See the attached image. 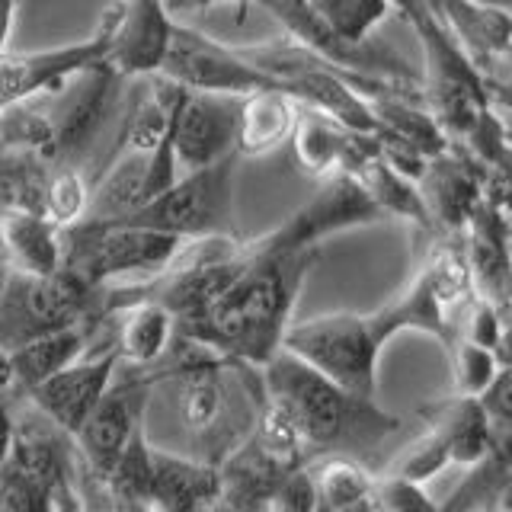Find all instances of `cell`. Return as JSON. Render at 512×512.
Here are the masks:
<instances>
[{"label":"cell","mask_w":512,"mask_h":512,"mask_svg":"<svg viewBox=\"0 0 512 512\" xmlns=\"http://www.w3.org/2000/svg\"><path fill=\"white\" fill-rule=\"evenodd\" d=\"M266 404L263 368L176 336L170 352L148 368V407L141 432L164 429L160 452L196 458L218 468L244 442Z\"/></svg>","instance_id":"6da1fadb"},{"label":"cell","mask_w":512,"mask_h":512,"mask_svg":"<svg viewBox=\"0 0 512 512\" xmlns=\"http://www.w3.org/2000/svg\"><path fill=\"white\" fill-rule=\"evenodd\" d=\"M244 256V269L228 292L199 320L176 330V336L263 368L282 349V336L292 327V308L320 250L272 253L253 237L244 240Z\"/></svg>","instance_id":"7a4b0ae2"},{"label":"cell","mask_w":512,"mask_h":512,"mask_svg":"<svg viewBox=\"0 0 512 512\" xmlns=\"http://www.w3.org/2000/svg\"><path fill=\"white\" fill-rule=\"evenodd\" d=\"M263 384L266 400L295 429L308 464L330 455L368 464V458L404 426L397 413L378 407V400L343 391L285 349L263 365Z\"/></svg>","instance_id":"3957f363"},{"label":"cell","mask_w":512,"mask_h":512,"mask_svg":"<svg viewBox=\"0 0 512 512\" xmlns=\"http://www.w3.org/2000/svg\"><path fill=\"white\" fill-rule=\"evenodd\" d=\"M391 7L410 23L423 52V103L439 122L452 144L468 141L484 122L493 103L487 90V77L480 74L471 58L442 23V16L426 0H391Z\"/></svg>","instance_id":"277c9868"},{"label":"cell","mask_w":512,"mask_h":512,"mask_svg":"<svg viewBox=\"0 0 512 512\" xmlns=\"http://www.w3.org/2000/svg\"><path fill=\"white\" fill-rule=\"evenodd\" d=\"M391 343L378 311H336L324 317L298 320L285 330L282 349L317 375L340 384L356 397H378V359Z\"/></svg>","instance_id":"5b68a950"},{"label":"cell","mask_w":512,"mask_h":512,"mask_svg":"<svg viewBox=\"0 0 512 512\" xmlns=\"http://www.w3.org/2000/svg\"><path fill=\"white\" fill-rule=\"evenodd\" d=\"M474 301V288L464 266L461 237H436L420 269L410 282L378 308L384 330L391 333H426L439 340L442 349L455 343L458 327Z\"/></svg>","instance_id":"8992f818"},{"label":"cell","mask_w":512,"mask_h":512,"mask_svg":"<svg viewBox=\"0 0 512 512\" xmlns=\"http://www.w3.org/2000/svg\"><path fill=\"white\" fill-rule=\"evenodd\" d=\"M100 301L103 288L87 285L68 269H58L55 276L7 272L0 288V349L23 346L71 327L106 324Z\"/></svg>","instance_id":"52a82bcc"},{"label":"cell","mask_w":512,"mask_h":512,"mask_svg":"<svg viewBox=\"0 0 512 512\" xmlns=\"http://www.w3.org/2000/svg\"><path fill=\"white\" fill-rule=\"evenodd\" d=\"M180 244L183 240L132 221H80L61 231V269L93 288H109L116 279L154 276L173 260Z\"/></svg>","instance_id":"ba28073f"},{"label":"cell","mask_w":512,"mask_h":512,"mask_svg":"<svg viewBox=\"0 0 512 512\" xmlns=\"http://www.w3.org/2000/svg\"><path fill=\"white\" fill-rule=\"evenodd\" d=\"M301 468H308V455L295 429L266 400L253 432L218 464L221 506L228 512H266L276 490Z\"/></svg>","instance_id":"9c48e42d"},{"label":"cell","mask_w":512,"mask_h":512,"mask_svg":"<svg viewBox=\"0 0 512 512\" xmlns=\"http://www.w3.org/2000/svg\"><path fill=\"white\" fill-rule=\"evenodd\" d=\"M240 157H224L205 170H189L125 221L176 240L237 237L234 231V173Z\"/></svg>","instance_id":"30bf717a"},{"label":"cell","mask_w":512,"mask_h":512,"mask_svg":"<svg viewBox=\"0 0 512 512\" xmlns=\"http://www.w3.org/2000/svg\"><path fill=\"white\" fill-rule=\"evenodd\" d=\"M493 452V423L480 400L448 397L426 410V432L391 458L384 474L426 484L445 468L471 471Z\"/></svg>","instance_id":"8fae6325"},{"label":"cell","mask_w":512,"mask_h":512,"mask_svg":"<svg viewBox=\"0 0 512 512\" xmlns=\"http://www.w3.org/2000/svg\"><path fill=\"white\" fill-rule=\"evenodd\" d=\"M122 87L125 80L106 61H96L87 71L74 74L61 90L42 96L48 122H52V167H84V157L96 138L116 119Z\"/></svg>","instance_id":"7c38bea8"},{"label":"cell","mask_w":512,"mask_h":512,"mask_svg":"<svg viewBox=\"0 0 512 512\" xmlns=\"http://www.w3.org/2000/svg\"><path fill=\"white\" fill-rule=\"evenodd\" d=\"M96 29L103 32V61L112 71L122 80H151L167 64L176 20L167 0H116Z\"/></svg>","instance_id":"4fadbf2b"},{"label":"cell","mask_w":512,"mask_h":512,"mask_svg":"<svg viewBox=\"0 0 512 512\" xmlns=\"http://www.w3.org/2000/svg\"><path fill=\"white\" fill-rule=\"evenodd\" d=\"M384 221V215L375 208V202L365 196V189L352 180V176L340 173L320 183V189L304 202L298 212L288 215L279 228L269 234L256 237L260 247L272 253H301V250H320L327 237L365 228V224Z\"/></svg>","instance_id":"5bb4252c"},{"label":"cell","mask_w":512,"mask_h":512,"mask_svg":"<svg viewBox=\"0 0 512 512\" xmlns=\"http://www.w3.org/2000/svg\"><path fill=\"white\" fill-rule=\"evenodd\" d=\"M144 407H148V368L122 365L112 375L100 404L93 407L87 423L74 436V448L80 461L96 477H109L112 468L125 455L128 442L138 436Z\"/></svg>","instance_id":"9a60e30c"},{"label":"cell","mask_w":512,"mask_h":512,"mask_svg":"<svg viewBox=\"0 0 512 512\" xmlns=\"http://www.w3.org/2000/svg\"><path fill=\"white\" fill-rule=\"evenodd\" d=\"M160 77L192 93H218V96H250L256 90H272L269 77L240 58L228 42L212 39L202 29L176 23L173 45Z\"/></svg>","instance_id":"2e32d148"},{"label":"cell","mask_w":512,"mask_h":512,"mask_svg":"<svg viewBox=\"0 0 512 512\" xmlns=\"http://www.w3.org/2000/svg\"><path fill=\"white\" fill-rule=\"evenodd\" d=\"M237 109L240 96L183 90L173 112V154L176 167L205 170L237 154Z\"/></svg>","instance_id":"e0dca14e"},{"label":"cell","mask_w":512,"mask_h":512,"mask_svg":"<svg viewBox=\"0 0 512 512\" xmlns=\"http://www.w3.org/2000/svg\"><path fill=\"white\" fill-rule=\"evenodd\" d=\"M436 237H461L468 221L487 199V173L477 160L452 144L448 151L426 160L416 180Z\"/></svg>","instance_id":"ac0fdd59"},{"label":"cell","mask_w":512,"mask_h":512,"mask_svg":"<svg viewBox=\"0 0 512 512\" xmlns=\"http://www.w3.org/2000/svg\"><path fill=\"white\" fill-rule=\"evenodd\" d=\"M119 368V352L109 346L96 356H80L68 368H61L58 375L42 381L36 391L26 394V404L36 407L48 423L58 426L64 436H77L80 426L87 423L93 407L100 404L103 391L109 388L112 375Z\"/></svg>","instance_id":"d6986e66"},{"label":"cell","mask_w":512,"mask_h":512,"mask_svg":"<svg viewBox=\"0 0 512 512\" xmlns=\"http://www.w3.org/2000/svg\"><path fill=\"white\" fill-rule=\"evenodd\" d=\"M461 253L468 266V279L477 301H487L490 308L503 314V320L512 317V247L509 231L500 205L490 199L480 202L474 218L461 234Z\"/></svg>","instance_id":"ffe728a7"},{"label":"cell","mask_w":512,"mask_h":512,"mask_svg":"<svg viewBox=\"0 0 512 512\" xmlns=\"http://www.w3.org/2000/svg\"><path fill=\"white\" fill-rule=\"evenodd\" d=\"M292 154L295 164L314 176V180H330V176L352 173L362 160L378 148L375 135L349 132L346 125L333 122L330 116H320L314 109L298 106V122L292 132Z\"/></svg>","instance_id":"44dd1931"},{"label":"cell","mask_w":512,"mask_h":512,"mask_svg":"<svg viewBox=\"0 0 512 512\" xmlns=\"http://www.w3.org/2000/svg\"><path fill=\"white\" fill-rule=\"evenodd\" d=\"M151 445V442H148ZM221 503L218 468L196 458L160 452L151 445L148 480H144V512H208Z\"/></svg>","instance_id":"7402d4cb"},{"label":"cell","mask_w":512,"mask_h":512,"mask_svg":"<svg viewBox=\"0 0 512 512\" xmlns=\"http://www.w3.org/2000/svg\"><path fill=\"white\" fill-rule=\"evenodd\" d=\"M439 16L448 32L487 80L512 77V13L474 4V0H442Z\"/></svg>","instance_id":"603a6c76"},{"label":"cell","mask_w":512,"mask_h":512,"mask_svg":"<svg viewBox=\"0 0 512 512\" xmlns=\"http://www.w3.org/2000/svg\"><path fill=\"white\" fill-rule=\"evenodd\" d=\"M0 253L10 272L55 276L61 269V231L42 212H10L0 218Z\"/></svg>","instance_id":"cb8c5ba5"},{"label":"cell","mask_w":512,"mask_h":512,"mask_svg":"<svg viewBox=\"0 0 512 512\" xmlns=\"http://www.w3.org/2000/svg\"><path fill=\"white\" fill-rule=\"evenodd\" d=\"M314 487V512H375L372 464L346 455L317 458L308 464Z\"/></svg>","instance_id":"d4e9b609"},{"label":"cell","mask_w":512,"mask_h":512,"mask_svg":"<svg viewBox=\"0 0 512 512\" xmlns=\"http://www.w3.org/2000/svg\"><path fill=\"white\" fill-rule=\"evenodd\" d=\"M298 103L279 90H256L240 96L237 109V157H263L292 138Z\"/></svg>","instance_id":"484cf974"},{"label":"cell","mask_w":512,"mask_h":512,"mask_svg":"<svg viewBox=\"0 0 512 512\" xmlns=\"http://www.w3.org/2000/svg\"><path fill=\"white\" fill-rule=\"evenodd\" d=\"M119 320L116 327V352L122 365L154 368L167 356L176 340V320L157 301H135L128 308L112 314Z\"/></svg>","instance_id":"4316f807"},{"label":"cell","mask_w":512,"mask_h":512,"mask_svg":"<svg viewBox=\"0 0 512 512\" xmlns=\"http://www.w3.org/2000/svg\"><path fill=\"white\" fill-rule=\"evenodd\" d=\"M349 176L365 189V196L375 202V208L384 218L410 221L413 228H420V231L436 237L420 189H416L413 180H407L404 173H397L388 160L381 157V148H375L372 154H368Z\"/></svg>","instance_id":"83f0119b"},{"label":"cell","mask_w":512,"mask_h":512,"mask_svg":"<svg viewBox=\"0 0 512 512\" xmlns=\"http://www.w3.org/2000/svg\"><path fill=\"white\" fill-rule=\"evenodd\" d=\"M48 167L36 154L0 157V218L10 212H42Z\"/></svg>","instance_id":"f1b7e54d"},{"label":"cell","mask_w":512,"mask_h":512,"mask_svg":"<svg viewBox=\"0 0 512 512\" xmlns=\"http://www.w3.org/2000/svg\"><path fill=\"white\" fill-rule=\"evenodd\" d=\"M93 183L87 180L84 167L58 164L48 170L45 192H42V215L55 224L58 231L74 228L87 218Z\"/></svg>","instance_id":"f546056e"},{"label":"cell","mask_w":512,"mask_h":512,"mask_svg":"<svg viewBox=\"0 0 512 512\" xmlns=\"http://www.w3.org/2000/svg\"><path fill=\"white\" fill-rule=\"evenodd\" d=\"M445 352H448V362H452V397L480 400L503 368L493 349L468 343V340H461V336Z\"/></svg>","instance_id":"4dcf8cb0"},{"label":"cell","mask_w":512,"mask_h":512,"mask_svg":"<svg viewBox=\"0 0 512 512\" xmlns=\"http://www.w3.org/2000/svg\"><path fill=\"white\" fill-rule=\"evenodd\" d=\"M61 496L13 461L0 464V512H58Z\"/></svg>","instance_id":"1f68e13d"},{"label":"cell","mask_w":512,"mask_h":512,"mask_svg":"<svg viewBox=\"0 0 512 512\" xmlns=\"http://www.w3.org/2000/svg\"><path fill=\"white\" fill-rule=\"evenodd\" d=\"M375 512H442V503L426 493V484L378 471Z\"/></svg>","instance_id":"d6a6232c"},{"label":"cell","mask_w":512,"mask_h":512,"mask_svg":"<svg viewBox=\"0 0 512 512\" xmlns=\"http://www.w3.org/2000/svg\"><path fill=\"white\" fill-rule=\"evenodd\" d=\"M266 512H314V487H311L308 468L295 471L285 480V484L276 490V496H272Z\"/></svg>","instance_id":"836d02e7"},{"label":"cell","mask_w":512,"mask_h":512,"mask_svg":"<svg viewBox=\"0 0 512 512\" xmlns=\"http://www.w3.org/2000/svg\"><path fill=\"white\" fill-rule=\"evenodd\" d=\"M487 90H490L493 109L500 112L503 119L512 122V77H493V80H487Z\"/></svg>","instance_id":"e575fe53"},{"label":"cell","mask_w":512,"mask_h":512,"mask_svg":"<svg viewBox=\"0 0 512 512\" xmlns=\"http://www.w3.org/2000/svg\"><path fill=\"white\" fill-rule=\"evenodd\" d=\"M16 10H20V0H0V55H4L7 45H10Z\"/></svg>","instance_id":"d590c367"},{"label":"cell","mask_w":512,"mask_h":512,"mask_svg":"<svg viewBox=\"0 0 512 512\" xmlns=\"http://www.w3.org/2000/svg\"><path fill=\"white\" fill-rule=\"evenodd\" d=\"M218 4H228V0H167V7H170L173 16L176 13H202V10L218 7ZM240 4H244V0H240Z\"/></svg>","instance_id":"8d00e7d4"},{"label":"cell","mask_w":512,"mask_h":512,"mask_svg":"<svg viewBox=\"0 0 512 512\" xmlns=\"http://www.w3.org/2000/svg\"><path fill=\"white\" fill-rule=\"evenodd\" d=\"M10 432H13L10 407H7V400L0 397V464H4V458H7V452H10Z\"/></svg>","instance_id":"74e56055"},{"label":"cell","mask_w":512,"mask_h":512,"mask_svg":"<svg viewBox=\"0 0 512 512\" xmlns=\"http://www.w3.org/2000/svg\"><path fill=\"white\" fill-rule=\"evenodd\" d=\"M474 4H484V7H496V10H509L512 13V0H474Z\"/></svg>","instance_id":"f35d334b"},{"label":"cell","mask_w":512,"mask_h":512,"mask_svg":"<svg viewBox=\"0 0 512 512\" xmlns=\"http://www.w3.org/2000/svg\"><path fill=\"white\" fill-rule=\"evenodd\" d=\"M7 263H4V253H0V288H4V279H7Z\"/></svg>","instance_id":"ab89813d"},{"label":"cell","mask_w":512,"mask_h":512,"mask_svg":"<svg viewBox=\"0 0 512 512\" xmlns=\"http://www.w3.org/2000/svg\"><path fill=\"white\" fill-rule=\"evenodd\" d=\"M474 512H500V506H496V503H487V506H480V509H474Z\"/></svg>","instance_id":"60d3db41"},{"label":"cell","mask_w":512,"mask_h":512,"mask_svg":"<svg viewBox=\"0 0 512 512\" xmlns=\"http://www.w3.org/2000/svg\"><path fill=\"white\" fill-rule=\"evenodd\" d=\"M426 4H429L432 10H436V13H439V4H442V0H426Z\"/></svg>","instance_id":"b9f144b4"},{"label":"cell","mask_w":512,"mask_h":512,"mask_svg":"<svg viewBox=\"0 0 512 512\" xmlns=\"http://www.w3.org/2000/svg\"><path fill=\"white\" fill-rule=\"evenodd\" d=\"M208 512H228V509H224V506H221V503H218V506H215V509H208Z\"/></svg>","instance_id":"7bdbcfd3"},{"label":"cell","mask_w":512,"mask_h":512,"mask_svg":"<svg viewBox=\"0 0 512 512\" xmlns=\"http://www.w3.org/2000/svg\"><path fill=\"white\" fill-rule=\"evenodd\" d=\"M128 512H144V509H128Z\"/></svg>","instance_id":"ee69618b"},{"label":"cell","mask_w":512,"mask_h":512,"mask_svg":"<svg viewBox=\"0 0 512 512\" xmlns=\"http://www.w3.org/2000/svg\"><path fill=\"white\" fill-rule=\"evenodd\" d=\"M506 324H512V317H509V320H506Z\"/></svg>","instance_id":"f6af8a7d"}]
</instances>
